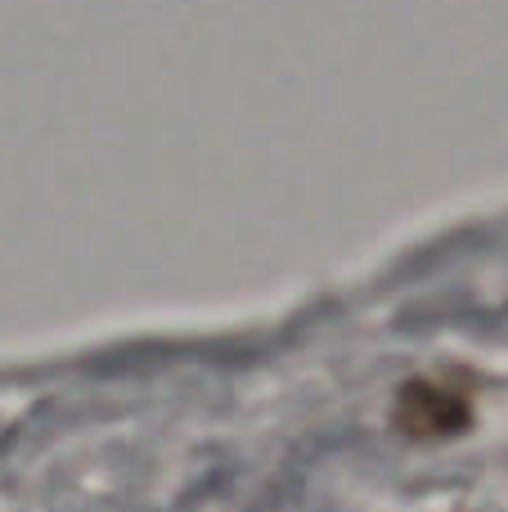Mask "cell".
<instances>
[{
  "label": "cell",
  "mask_w": 508,
  "mask_h": 512,
  "mask_svg": "<svg viewBox=\"0 0 508 512\" xmlns=\"http://www.w3.org/2000/svg\"><path fill=\"white\" fill-rule=\"evenodd\" d=\"M473 423V391L450 378H414L396 396V427L410 441H450Z\"/></svg>",
  "instance_id": "1"
}]
</instances>
